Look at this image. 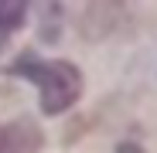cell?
Instances as JSON below:
<instances>
[{"mask_svg": "<svg viewBox=\"0 0 157 153\" xmlns=\"http://www.w3.org/2000/svg\"><path fill=\"white\" fill-rule=\"evenodd\" d=\"M10 75H21V78L38 82L44 116L65 112L78 99V92H82V75H78V68L68 65V61H41L34 55H21L10 65Z\"/></svg>", "mask_w": 157, "mask_h": 153, "instance_id": "1", "label": "cell"}, {"mask_svg": "<svg viewBox=\"0 0 157 153\" xmlns=\"http://www.w3.org/2000/svg\"><path fill=\"white\" fill-rule=\"evenodd\" d=\"M41 146V133L34 122H7L0 126V153H34Z\"/></svg>", "mask_w": 157, "mask_h": 153, "instance_id": "2", "label": "cell"}, {"mask_svg": "<svg viewBox=\"0 0 157 153\" xmlns=\"http://www.w3.org/2000/svg\"><path fill=\"white\" fill-rule=\"evenodd\" d=\"M28 17V0H0V38L17 31Z\"/></svg>", "mask_w": 157, "mask_h": 153, "instance_id": "3", "label": "cell"}, {"mask_svg": "<svg viewBox=\"0 0 157 153\" xmlns=\"http://www.w3.org/2000/svg\"><path fill=\"white\" fill-rule=\"evenodd\" d=\"M116 153H140V146H137V143H123Z\"/></svg>", "mask_w": 157, "mask_h": 153, "instance_id": "4", "label": "cell"}]
</instances>
